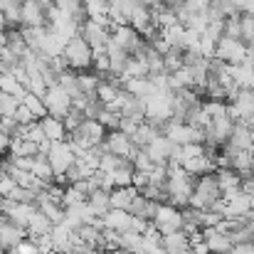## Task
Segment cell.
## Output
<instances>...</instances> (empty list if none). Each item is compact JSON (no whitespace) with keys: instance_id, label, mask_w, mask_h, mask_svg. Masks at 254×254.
Masks as SVG:
<instances>
[{"instance_id":"1","label":"cell","mask_w":254,"mask_h":254,"mask_svg":"<svg viewBox=\"0 0 254 254\" xmlns=\"http://www.w3.org/2000/svg\"><path fill=\"white\" fill-rule=\"evenodd\" d=\"M166 168H168V180H166L168 205L178 207V210H183V207H188V202H190L195 178H192L190 173H185L180 166H166Z\"/></svg>"},{"instance_id":"2","label":"cell","mask_w":254,"mask_h":254,"mask_svg":"<svg viewBox=\"0 0 254 254\" xmlns=\"http://www.w3.org/2000/svg\"><path fill=\"white\" fill-rule=\"evenodd\" d=\"M217 200H222V192H220V188H217L215 173H207V175L195 178V185H192V195H190L188 207L205 212V210H210Z\"/></svg>"},{"instance_id":"3","label":"cell","mask_w":254,"mask_h":254,"mask_svg":"<svg viewBox=\"0 0 254 254\" xmlns=\"http://www.w3.org/2000/svg\"><path fill=\"white\" fill-rule=\"evenodd\" d=\"M60 60H62V64H64L69 72H86V69H91L94 50L86 45L79 35H74L72 40H67V45H64Z\"/></svg>"},{"instance_id":"4","label":"cell","mask_w":254,"mask_h":254,"mask_svg":"<svg viewBox=\"0 0 254 254\" xmlns=\"http://www.w3.org/2000/svg\"><path fill=\"white\" fill-rule=\"evenodd\" d=\"M104 136H106V128L94 121V119H84L72 133H69V146L74 151H86V148H96L104 143Z\"/></svg>"},{"instance_id":"5","label":"cell","mask_w":254,"mask_h":254,"mask_svg":"<svg viewBox=\"0 0 254 254\" xmlns=\"http://www.w3.org/2000/svg\"><path fill=\"white\" fill-rule=\"evenodd\" d=\"M45 156H47V163H50V168L55 173V178H64V173L69 170V166L77 161L74 148L69 143H64V141L50 143V148H47Z\"/></svg>"},{"instance_id":"6","label":"cell","mask_w":254,"mask_h":254,"mask_svg":"<svg viewBox=\"0 0 254 254\" xmlns=\"http://www.w3.org/2000/svg\"><path fill=\"white\" fill-rule=\"evenodd\" d=\"M212 57H217V60H222V62H227L230 67H235V64H242L247 57H250V50H247V45L245 42H240V40H232V37H220L217 42H215V55Z\"/></svg>"},{"instance_id":"7","label":"cell","mask_w":254,"mask_h":254,"mask_svg":"<svg viewBox=\"0 0 254 254\" xmlns=\"http://www.w3.org/2000/svg\"><path fill=\"white\" fill-rule=\"evenodd\" d=\"M42 104H45L47 116L64 119L69 114V109H72V96L60 84H52V86H47V91L42 94Z\"/></svg>"},{"instance_id":"8","label":"cell","mask_w":254,"mask_h":254,"mask_svg":"<svg viewBox=\"0 0 254 254\" xmlns=\"http://www.w3.org/2000/svg\"><path fill=\"white\" fill-rule=\"evenodd\" d=\"M151 225H153V230H156L161 237H166V235H173V232L183 230L180 210H178V207H173V205H168V202L158 205V210H156V215H153Z\"/></svg>"},{"instance_id":"9","label":"cell","mask_w":254,"mask_h":254,"mask_svg":"<svg viewBox=\"0 0 254 254\" xmlns=\"http://www.w3.org/2000/svg\"><path fill=\"white\" fill-rule=\"evenodd\" d=\"M17 27H27V30L47 27V7H45L42 2H37V0H25V2H20Z\"/></svg>"},{"instance_id":"10","label":"cell","mask_w":254,"mask_h":254,"mask_svg":"<svg viewBox=\"0 0 254 254\" xmlns=\"http://www.w3.org/2000/svg\"><path fill=\"white\" fill-rule=\"evenodd\" d=\"M79 37L84 40L94 52H101L106 47L109 37H111V27L104 25V22H96V20H84L79 25Z\"/></svg>"},{"instance_id":"11","label":"cell","mask_w":254,"mask_h":254,"mask_svg":"<svg viewBox=\"0 0 254 254\" xmlns=\"http://www.w3.org/2000/svg\"><path fill=\"white\" fill-rule=\"evenodd\" d=\"M101 148H104V153H111V156H119V158H126V161H131V156L136 153V146H133L131 136L121 133L119 128L116 131H109L104 136Z\"/></svg>"},{"instance_id":"12","label":"cell","mask_w":254,"mask_h":254,"mask_svg":"<svg viewBox=\"0 0 254 254\" xmlns=\"http://www.w3.org/2000/svg\"><path fill=\"white\" fill-rule=\"evenodd\" d=\"M202 242H205V247H207L210 254H230V250L235 247L232 237L227 232H220L217 227L202 230Z\"/></svg>"},{"instance_id":"13","label":"cell","mask_w":254,"mask_h":254,"mask_svg":"<svg viewBox=\"0 0 254 254\" xmlns=\"http://www.w3.org/2000/svg\"><path fill=\"white\" fill-rule=\"evenodd\" d=\"M22 240H27V230L12 225L10 220L0 217V250L2 252H12Z\"/></svg>"},{"instance_id":"14","label":"cell","mask_w":254,"mask_h":254,"mask_svg":"<svg viewBox=\"0 0 254 254\" xmlns=\"http://www.w3.org/2000/svg\"><path fill=\"white\" fill-rule=\"evenodd\" d=\"M175 143L173 141H168L166 136H158L148 148H146V156L156 163V166H168L170 161H173V153H175Z\"/></svg>"},{"instance_id":"15","label":"cell","mask_w":254,"mask_h":254,"mask_svg":"<svg viewBox=\"0 0 254 254\" xmlns=\"http://www.w3.org/2000/svg\"><path fill=\"white\" fill-rule=\"evenodd\" d=\"M215 178H217V188L222 192V200H227L230 195L240 192L242 190V178L230 168H217L215 170Z\"/></svg>"},{"instance_id":"16","label":"cell","mask_w":254,"mask_h":254,"mask_svg":"<svg viewBox=\"0 0 254 254\" xmlns=\"http://www.w3.org/2000/svg\"><path fill=\"white\" fill-rule=\"evenodd\" d=\"M131 215L126 212V210H109L104 217H101V222H104V230H111V232H128L131 230Z\"/></svg>"},{"instance_id":"17","label":"cell","mask_w":254,"mask_h":254,"mask_svg":"<svg viewBox=\"0 0 254 254\" xmlns=\"http://www.w3.org/2000/svg\"><path fill=\"white\" fill-rule=\"evenodd\" d=\"M156 210H158V202H153V200H148V197H143V195H136L133 202H131V207H128V215L136 217V220L151 222L153 215H156Z\"/></svg>"},{"instance_id":"18","label":"cell","mask_w":254,"mask_h":254,"mask_svg":"<svg viewBox=\"0 0 254 254\" xmlns=\"http://www.w3.org/2000/svg\"><path fill=\"white\" fill-rule=\"evenodd\" d=\"M40 128H42V133H45V141H50V143L64 141V136H67V128H64L62 119H55V116L40 119Z\"/></svg>"},{"instance_id":"19","label":"cell","mask_w":254,"mask_h":254,"mask_svg":"<svg viewBox=\"0 0 254 254\" xmlns=\"http://www.w3.org/2000/svg\"><path fill=\"white\" fill-rule=\"evenodd\" d=\"M86 205H89V210H91L94 217H104V215L111 210V192L99 188V190H94V192L86 197Z\"/></svg>"},{"instance_id":"20","label":"cell","mask_w":254,"mask_h":254,"mask_svg":"<svg viewBox=\"0 0 254 254\" xmlns=\"http://www.w3.org/2000/svg\"><path fill=\"white\" fill-rule=\"evenodd\" d=\"M161 247L168 254H180V252H185V250H190V237H188L183 230H178V232H173V235L161 237Z\"/></svg>"},{"instance_id":"21","label":"cell","mask_w":254,"mask_h":254,"mask_svg":"<svg viewBox=\"0 0 254 254\" xmlns=\"http://www.w3.org/2000/svg\"><path fill=\"white\" fill-rule=\"evenodd\" d=\"M7 153H10L12 158H35V156L40 153V146L32 143V141H27V138H20V136H17V138L10 141Z\"/></svg>"},{"instance_id":"22","label":"cell","mask_w":254,"mask_h":254,"mask_svg":"<svg viewBox=\"0 0 254 254\" xmlns=\"http://www.w3.org/2000/svg\"><path fill=\"white\" fill-rule=\"evenodd\" d=\"M136 195H138V190L133 185H128V188H114L111 190V210H126L128 212V207H131V202H133Z\"/></svg>"},{"instance_id":"23","label":"cell","mask_w":254,"mask_h":254,"mask_svg":"<svg viewBox=\"0 0 254 254\" xmlns=\"http://www.w3.org/2000/svg\"><path fill=\"white\" fill-rule=\"evenodd\" d=\"M52 232V222L37 210L35 215H32V220L27 222V237H45V235H50Z\"/></svg>"},{"instance_id":"24","label":"cell","mask_w":254,"mask_h":254,"mask_svg":"<svg viewBox=\"0 0 254 254\" xmlns=\"http://www.w3.org/2000/svg\"><path fill=\"white\" fill-rule=\"evenodd\" d=\"M32 175H35V178H37L42 185H52L55 173H52V168H50V163H47V156H45V153H37V156H35Z\"/></svg>"},{"instance_id":"25","label":"cell","mask_w":254,"mask_h":254,"mask_svg":"<svg viewBox=\"0 0 254 254\" xmlns=\"http://www.w3.org/2000/svg\"><path fill=\"white\" fill-rule=\"evenodd\" d=\"M94 173H96V170H91L84 161H79V158H77V161L69 166V170L64 173V178H62V180H64L67 185H74V183H79V180H86V178H89V175H94Z\"/></svg>"},{"instance_id":"26","label":"cell","mask_w":254,"mask_h":254,"mask_svg":"<svg viewBox=\"0 0 254 254\" xmlns=\"http://www.w3.org/2000/svg\"><path fill=\"white\" fill-rule=\"evenodd\" d=\"M237 22H240V42L245 45H252L254 42V15L247 12H240L237 15Z\"/></svg>"},{"instance_id":"27","label":"cell","mask_w":254,"mask_h":254,"mask_svg":"<svg viewBox=\"0 0 254 254\" xmlns=\"http://www.w3.org/2000/svg\"><path fill=\"white\" fill-rule=\"evenodd\" d=\"M20 104L40 121V119H45L47 116V111H45V104H42V99L40 96H35V94H30V91H25V96L20 99Z\"/></svg>"},{"instance_id":"28","label":"cell","mask_w":254,"mask_h":254,"mask_svg":"<svg viewBox=\"0 0 254 254\" xmlns=\"http://www.w3.org/2000/svg\"><path fill=\"white\" fill-rule=\"evenodd\" d=\"M124 163H128L126 158H119V156H111V153H101V158H99V173H114V170H119Z\"/></svg>"},{"instance_id":"29","label":"cell","mask_w":254,"mask_h":254,"mask_svg":"<svg viewBox=\"0 0 254 254\" xmlns=\"http://www.w3.org/2000/svg\"><path fill=\"white\" fill-rule=\"evenodd\" d=\"M86 197L74 188V185H67L62 190V207H77V205H84Z\"/></svg>"},{"instance_id":"30","label":"cell","mask_w":254,"mask_h":254,"mask_svg":"<svg viewBox=\"0 0 254 254\" xmlns=\"http://www.w3.org/2000/svg\"><path fill=\"white\" fill-rule=\"evenodd\" d=\"M84 119H86L84 111H79V109H74V106H72V109H69V114H67V116L62 119V124H64L67 133H72V131H74V128H77V126H79V124H82Z\"/></svg>"},{"instance_id":"31","label":"cell","mask_w":254,"mask_h":254,"mask_svg":"<svg viewBox=\"0 0 254 254\" xmlns=\"http://www.w3.org/2000/svg\"><path fill=\"white\" fill-rule=\"evenodd\" d=\"M10 254H40V250H37V242H35L32 237H27V240H22Z\"/></svg>"},{"instance_id":"32","label":"cell","mask_w":254,"mask_h":254,"mask_svg":"<svg viewBox=\"0 0 254 254\" xmlns=\"http://www.w3.org/2000/svg\"><path fill=\"white\" fill-rule=\"evenodd\" d=\"M17 185H15V180L10 178V175H0V197H10L12 195V190H15Z\"/></svg>"},{"instance_id":"33","label":"cell","mask_w":254,"mask_h":254,"mask_svg":"<svg viewBox=\"0 0 254 254\" xmlns=\"http://www.w3.org/2000/svg\"><path fill=\"white\" fill-rule=\"evenodd\" d=\"M7 30V22H5V15L0 12V32H5Z\"/></svg>"},{"instance_id":"34","label":"cell","mask_w":254,"mask_h":254,"mask_svg":"<svg viewBox=\"0 0 254 254\" xmlns=\"http://www.w3.org/2000/svg\"><path fill=\"white\" fill-rule=\"evenodd\" d=\"M109 254H131V252H126V250H114V252H109Z\"/></svg>"},{"instance_id":"35","label":"cell","mask_w":254,"mask_h":254,"mask_svg":"<svg viewBox=\"0 0 254 254\" xmlns=\"http://www.w3.org/2000/svg\"><path fill=\"white\" fill-rule=\"evenodd\" d=\"M64 2H84V0H64Z\"/></svg>"},{"instance_id":"36","label":"cell","mask_w":254,"mask_h":254,"mask_svg":"<svg viewBox=\"0 0 254 254\" xmlns=\"http://www.w3.org/2000/svg\"><path fill=\"white\" fill-rule=\"evenodd\" d=\"M180 254H192V252H190V250H185V252H180Z\"/></svg>"},{"instance_id":"37","label":"cell","mask_w":254,"mask_h":254,"mask_svg":"<svg viewBox=\"0 0 254 254\" xmlns=\"http://www.w3.org/2000/svg\"><path fill=\"white\" fill-rule=\"evenodd\" d=\"M0 254H10V252H0Z\"/></svg>"},{"instance_id":"38","label":"cell","mask_w":254,"mask_h":254,"mask_svg":"<svg viewBox=\"0 0 254 254\" xmlns=\"http://www.w3.org/2000/svg\"><path fill=\"white\" fill-rule=\"evenodd\" d=\"M64 254H72V252H64Z\"/></svg>"}]
</instances>
